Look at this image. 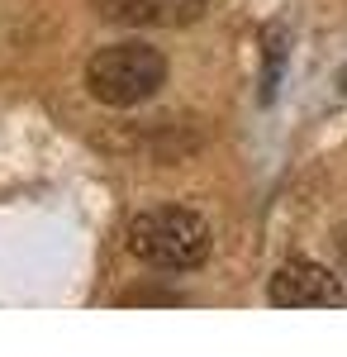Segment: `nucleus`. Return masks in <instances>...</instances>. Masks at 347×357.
<instances>
[{
	"label": "nucleus",
	"instance_id": "obj_4",
	"mask_svg": "<svg viewBox=\"0 0 347 357\" xmlns=\"http://www.w3.org/2000/svg\"><path fill=\"white\" fill-rule=\"evenodd\" d=\"M114 24H190L205 0H95Z\"/></svg>",
	"mask_w": 347,
	"mask_h": 357
},
{
	"label": "nucleus",
	"instance_id": "obj_2",
	"mask_svg": "<svg viewBox=\"0 0 347 357\" xmlns=\"http://www.w3.org/2000/svg\"><path fill=\"white\" fill-rule=\"evenodd\" d=\"M162 82H167V62L148 43H109L86 67L91 96L105 105H138V100L157 96Z\"/></svg>",
	"mask_w": 347,
	"mask_h": 357
},
{
	"label": "nucleus",
	"instance_id": "obj_3",
	"mask_svg": "<svg viewBox=\"0 0 347 357\" xmlns=\"http://www.w3.org/2000/svg\"><path fill=\"white\" fill-rule=\"evenodd\" d=\"M271 305H281V310H338V305H347V291L319 262H286L271 276Z\"/></svg>",
	"mask_w": 347,
	"mask_h": 357
},
{
	"label": "nucleus",
	"instance_id": "obj_1",
	"mask_svg": "<svg viewBox=\"0 0 347 357\" xmlns=\"http://www.w3.org/2000/svg\"><path fill=\"white\" fill-rule=\"evenodd\" d=\"M129 248H134L143 262L167 267V272H190L210 257V224L200 220L195 210L181 205H157V210H143L129 224Z\"/></svg>",
	"mask_w": 347,
	"mask_h": 357
},
{
	"label": "nucleus",
	"instance_id": "obj_5",
	"mask_svg": "<svg viewBox=\"0 0 347 357\" xmlns=\"http://www.w3.org/2000/svg\"><path fill=\"white\" fill-rule=\"evenodd\" d=\"M129 305H181V296H162V291H138V296H129Z\"/></svg>",
	"mask_w": 347,
	"mask_h": 357
}]
</instances>
